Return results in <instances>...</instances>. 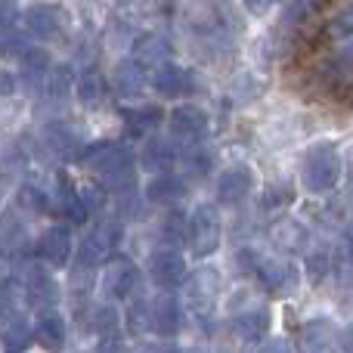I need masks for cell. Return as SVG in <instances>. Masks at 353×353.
I'll return each instance as SVG.
<instances>
[{"label": "cell", "instance_id": "e575fe53", "mask_svg": "<svg viewBox=\"0 0 353 353\" xmlns=\"http://www.w3.org/2000/svg\"><path fill=\"white\" fill-rule=\"evenodd\" d=\"M307 270H310V276H313V279H323V276L332 270V261L323 254V251H316V254H310V257H307Z\"/></svg>", "mask_w": 353, "mask_h": 353}, {"label": "cell", "instance_id": "8d00e7d4", "mask_svg": "<svg viewBox=\"0 0 353 353\" xmlns=\"http://www.w3.org/2000/svg\"><path fill=\"white\" fill-rule=\"evenodd\" d=\"M65 84H68V68H62V72H56V74H53L50 93H53V97H62V93H65Z\"/></svg>", "mask_w": 353, "mask_h": 353}, {"label": "cell", "instance_id": "e0dca14e", "mask_svg": "<svg viewBox=\"0 0 353 353\" xmlns=\"http://www.w3.org/2000/svg\"><path fill=\"white\" fill-rule=\"evenodd\" d=\"M267 329H270V313L263 310V307L239 313V316L232 319V332H236L239 338H245V341H261V338L267 335Z\"/></svg>", "mask_w": 353, "mask_h": 353}, {"label": "cell", "instance_id": "b9f144b4", "mask_svg": "<svg viewBox=\"0 0 353 353\" xmlns=\"http://www.w3.org/2000/svg\"><path fill=\"white\" fill-rule=\"evenodd\" d=\"M0 84H3V87H0V93H12V90H16V78H6L3 72H0Z\"/></svg>", "mask_w": 353, "mask_h": 353}, {"label": "cell", "instance_id": "7402d4cb", "mask_svg": "<svg viewBox=\"0 0 353 353\" xmlns=\"http://www.w3.org/2000/svg\"><path fill=\"white\" fill-rule=\"evenodd\" d=\"M273 242L279 245L282 251H304L307 248V230L298 223V220H282V223L273 226Z\"/></svg>", "mask_w": 353, "mask_h": 353}, {"label": "cell", "instance_id": "5bb4252c", "mask_svg": "<svg viewBox=\"0 0 353 353\" xmlns=\"http://www.w3.org/2000/svg\"><path fill=\"white\" fill-rule=\"evenodd\" d=\"M176 329H180V304H176L171 294L152 301L149 304V332L168 338V335H176Z\"/></svg>", "mask_w": 353, "mask_h": 353}, {"label": "cell", "instance_id": "277c9868", "mask_svg": "<svg viewBox=\"0 0 353 353\" xmlns=\"http://www.w3.org/2000/svg\"><path fill=\"white\" fill-rule=\"evenodd\" d=\"M118 242H121V223L118 220H99L90 230V236H84V242H81V263L97 267V263L109 261Z\"/></svg>", "mask_w": 353, "mask_h": 353}, {"label": "cell", "instance_id": "ac0fdd59", "mask_svg": "<svg viewBox=\"0 0 353 353\" xmlns=\"http://www.w3.org/2000/svg\"><path fill=\"white\" fill-rule=\"evenodd\" d=\"M140 161H143V168H149V171H168V168L176 161L171 140H165V137H152V140L143 146Z\"/></svg>", "mask_w": 353, "mask_h": 353}, {"label": "cell", "instance_id": "d6986e66", "mask_svg": "<svg viewBox=\"0 0 353 353\" xmlns=\"http://www.w3.org/2000/svg\"><path fill=\"white\" fill-rule=\"evenodd\" d=\"M28 301L34 307H41V310L56 307V301H59V285L53 282V276L34 270V273H31V279H28Z\"/></svg>", "mask_w": 353, "mask_h": 353}, {"label": "cell", "instance_id": "d4e9b609", "mask_svg": "<svg viewBox=\"0 0 353 353\" xmlns=\"http://www.w3.org/2000/svg\"><path fill=\"white\" fill-rule=\"evenodd\" d=\"M180 165H183V174H189V176H201V174L211 171V165H214V152H211L208 146H192V149H186V152H183Z\"/></svg>", "mask_w": 353, "mask_h": 353}, {"label": "cell", "instance_id": "7a4b0ae2", "mask_svg": "<svg viewBox=\"0 0 353 353\" xmlns=\"http://www.w3.org/2000/svg\"><path fill=\"white\" fill-rule=\"evenodd\" d=\"M338 176H341V159L332 143H319V146L307 149L304 155V186L310 192H329L335 189Z\"/></svg>", "mask_w": 353, "mask_h": 353}, {"label": "cell", "instance_id": "ba28073f", "mask_svg": "<svg viewBox=\"0 0 353 353\" xmlns=\"http://www.w3.org/2000/svg\"><path fill=\"white\" fill-rule=\"evenodd\" d=\"M251 186H254V174L248 171L245 165H232L220 174L217 180V199L223 205H239L242 199H248Z\"/></svg>", "mask_w": 353, "mask_h": 353}, {"label": "cell", "instance_id": "ab89813d", "mask_svg": "<svg viewBox=\"0 0 353 353\" xmlns=\"http://www.w3.org/2000/svg\"><path fill=\"white\" fill-rule=\"evenodd\" d=\"M168 236H171V239H180L183 236V220L176 217V214L171 217V223H168Z\"/></svg>", "mask_w": 353, "mask_h": 353}, {"label": "cell", "instance_id": "f546056e", "mask_svg": "<svg viewBox=\"0 0 353 353\" xmlns=\"http://www.w3.org/2000/svg\"><path fill=\"white\" fill-rule=\"evenodd\" d=\"M323 0H288V12L285 19L288 22H307L313 12H319Z\"/></svg>", "mask_w": 353, "mask_h": 353}, {"label": "cell", "instance_id": "1f68e13d", "mask_svg": "<svg viewBox=\"0 0 353 353\" xmlns=\"http://www.w3.org/2000/svg\"><path fill=\"white\" fill-rule=\"evenodd\" d=\"M47 140H50V146L53 149H59V152H68V149H74L78 146V137L72 134V130L68 128H62V124H53V128L47 130Z\"/></svg>", "mask_w": 353, "mask_h": 353}, {"label": "cell", "instance_id": "d590c367", "mask_svg": "<svg viewBox=\"0 0 353 353\" xmlns=\"http://www.w3.org/2000/svg\"><path fill=\"white\" fill-rule=\"evenodd\" d=\"M12 22H16V10L10 6V0H0V31L12 28Z\"/></svg>", "mask_w": 353, "mask_h": 353}, {"label": "cell", "instance_id": "4316f807", "mask_svg": "<svg viewBox=\"0 0 353 353\" xmlns=\"http://www.w3.org/2000/svg\"><path fill=\"white\" fill-rule=\"evenodd\" d=\"M74 195H78L81 208L87 211V217L105 208V189H103V186H97V183H84V186H81Z\"/></svg>", "mask_w": 353, "mask_h": 353}, {"label": "cell", "instance_id": "836d02e7", "mask_svg": "<svg viewBox=\"0 0 353 353\" xmlns=\"http://www.w3.org/2000/svg\"><path fill=\"white\" fill-rule=\"evenodd\" d=\"M128 325L130 332H149V304L146 301H137L128 313Z\"/></svg>", "mask_w": 353, "mask_h": 353}, {"label": "cell", "instance_id": "cb8c5ba5", "mask_svg": "<svg viewBox=\"0 0 353 353\" xmlns=\"http://www.w3.org/2000/svg\"><path fill=\"white\" fill-rule=\"evenodd\" d=\"M171 59V43L165 37H155V34H146L140 43H137V62H168Z\"/></svg>", "mask_w": 353, "mask_h": 353}, {"label": "cell", "instance_id": "ee69618b", "mask_svg": "<svg viewBox=\"0 0 353 353\" xmlns=\"http://www.w3.org/2000/svg\"><path fill=\"white\" fill-rule=\"evenodd\" d=\"M171 353H201L199 347H183V350H171Z\"/></svg>", "mask_w": 353, "mask_h": 353}, {"label": "cell", "instance_id": "ffe728a7", "mask_svg": "<svg viewBox=\"0 0 353 353\" xmlns=\"http://www.w3.org/2000/svg\"><path fill=\"white\" fill-rule=\"evenodd\" d=\"M183 195H186V186H183V180H176V176H155L146 186V199L152 201V205H174Z\"/></svg>", "mask_w": 353, "mask_h": 353}, {"label": "cell", "instance_id": "2e32d148", "mask_svg": "<svg viewBox=\"0 0 353 353\" xmlns=\"http://www.w3.org/2000/svg\"><path fill=\"white\" fill-rule=\"evenodd\" d=\"M171 130L180 137H201L208 130V112L199 105H176L171 112Z\"/></svg>", "mask_w": 353, "mask_h": 353}, {"label": "cell", "instance_id": "7c38bea8", "mask_svg": "<svg viewBox=\"0 0 353 353\" xmlns=\"http://www.w3.org/2000/svg\"><path fill=\"white\" fill-rule=\"evenodd\" d=\"M301 353H338L335 347V329L329 319H310L298 335Z\"/></svg>", "mask_w": 353, "mask_h": 353}, {"label": "cell", "instance_id": "8992f818", "mask_svg": "<svg viewBox=\"0 0 353 353\" xmlns=\"http://www.w3.org/2000/svg\"><path fill=\"white\" fill-rule=\"evenodd\" d=\"M251 270L254 276L270 288V292H288L294 285V270L282 257H273L267 251H254L251 254Z\"/></svg>", "mask_w": 353, "mask_h": 353}, {"label": "cell", "instance_id": "3957f363", "mask_svg": "<svg viewBox=\"0 0 353 353\" xmlns=\"http://www.w3.org/2000/svg\"><path fill=\"white\" fill-rule=\"evenodd\" d=\"M186 239H189V251L195 257H208L217 251L220 245V214L217 208L211 205H201L192 211L186 226Z\"/></svg>", "mask_w": 353, "mask_h": 353}, {"label": "cell", "instance_id": "52a82bcc", "mask_svg": "<svg viewBox=\"0 0 353 353\" xmlns=\"http://www.w3.org/2000/svg\"><path fill=\"white\" fill-rule=\"evenodd\" d=\"M149 276H152V282L159 288L174 292V288L183 282V276H186V261H183V254L180 251H174V248L155 251L152 263H149Z\"/></svg>", "mask_w": 353, "mask_h": 353}, {"label": "cell", "instance_id": "f35d334b", "mask_svg": "<svg viewBox=\"0 0 353 353\" xmlns=\"http://www.w3.org/2000/svg\"><path fill=\"white\" fill-rule=\"evenodd\" d=\"M130 353H171L165 344H137Z\"/></svg>", "mask_w": 353, "mask_h": 353}, {"label": "cell", "instance_id": "7bdbcfd3", "mask_svg": "<svg viewBox=\"0 0 353 353\" xmlns=\"http://www.w3.org/2000/svg\"><path fill=\"white\" fill-rule=\"evenodd\" d=\"M97 353H124V350H121V347H118V344H115V341H112V344H103V347H99Z\"/></svg>", "mask_w": 353, "mask_h": 353}, {"label": "cell", "instance_id": "d6a6232c", "mask_svg": "<svg viewBox=\"0 0 353 353\" xmlns=\"http://www.w3.org/2000/svg\"><path fill=\"white\" fill-rule=\"evenodd\" d=\"M19 205L28 208V211H34V214H43L47 211V195H43L37 186H22V192H19Z\"/></svg>", "mask_w": 353, "mask_h": 353}, {"label": "cell", "instance_id": "60d3db41", "mask_svg": "<svg viewBox=\"0 0 353 353\" xmlns=\"http://www.w3.org/2000/svg\"><path fill=\"white\" fill-rule=\"evenodd\" d=\"M261 353H288V344H285V341H270Z\"/></svg>", "mask_w": 353, "mask_h": 353}, {"label": "cell", "instance_id": "9a60e30c", "mask_svg": "<svg viewBox=\"0 0 353 353\" xmlns=\"http://www.w3.org/2000/svg\"><path fill=\"white\" fill-rule=\"evenodd\" d=\"M112 90L124 99L140 97L146 90V68H143V62H121L115 68V74H112Z\"/></svg>", "mask_w": 353, "mask_h": 353}, {"label": "cell", "instance_id": "6da1fadb", "mask_svg": "<svg viewBox=\"0 0 353 353\" xmlns=\"http://www.w3.org/2000/svg\"><path fill=\"white\" fill-rule=\"evenodd\" d=\"M81 165L97 171L103 180V189H112V192H128L137 183L134 152L128 146H118V143H97V146L84 149Z\"/></svg>", "mask_w": 353, "mask_h": 353}, {"label": "cell", "instance_id": "30bf717a", "mask_svg": "<svg viewBox=\"0 0 353 353\" xmlns=\"http://www.w3.org/2000/svg\"><path fill=\"white\" fill-rule=\"evenodd\" d=\"M25 28H28V34L50 41L62 28V10L53 3H34L31 10H25Z\"/></svg>", "mask_w": 353, "mask_h": 353}, {"label": "cell", "instance_id": "f1b7e54d", "mask_svg": "<svg viewBox=\"0 0 353 353\" xmlns=\"http://www.w3.org/2000/svg\"><path fill=\"white\" fill-rule=\"evenodd\" d=\"M103 93H105V81H103V74L99 72H87L84 78H81V84H78L81 103H99Z\"/></svg>", "mask_w": 353, "mask_h": 353}, {"label": "cell", "instance_id": "74e56055", "mask_svg": "<svg viewBox=\"0 0 353 353\" xmlns=\"http://www.w3.org/2000/svg\"><path fill=\"white\" fill-rule=\"evenodd\" d=\"M273 3H276V0H245V6H248L254 16H263V12H267Z\"/></svg>", "mask_w": 353, "mask_h": 353}, {"label": "cell", "instance_id": "9c48e42d", "mask_svg": "<svg viewBox=\"0 0 353 353\" xmlns=\"http://www.w3.org/2000/svg\"><path fill=\"white\" fill-rule=\"evenodd\" d=\"M37 254L47 263H53V267H65L68 254H72V232H68V226L43 230L41 239H37Z\"/></svg>", "mask_w": 353, "mask_h": 353}, {"label": "cell", "instance_id": "5b68a950", "mask_svg": "<svg viewBox=\"0 0 353 353\" xmlns=\"http://www.w3.org/2000/svg\"><path fill=\"white\" fill-rule=\"evenodd\" d=\"M186 282H180L183 285V298H186V304L192 307L195 313H211L214 301H217V292H220V276L217 270H195V273L183 276Z\"/></svg>", "mask_w": 353, "mask_h": 353}, {"label": "cell", "instance_id": "8fae6325", "mask_svg": "<svg viewBox=\"0 0 353 353\" xmlns=\"http://www.w3.org/2000/svg\"><path fill=\"white\" fill-rule=\"evenodd\" d=\"M155 90L161 97H183V93H195L199 90V78L189 68H176V65H161L152 78Z\"/></svg>", "mask_w": 353, "mask_h": 353}, {"label": "cell", "instance_id": "484cf974", "mask_svg": "<svg viewBox=\"0 0 353 353\" xmlns=\"http://www.w3.org/2000/svg\"><path fill=\"white\" fill-rule=\"evenodd\" d=\"M31 338H34L31 325L22 323V319H16V323H10L3 332V347H6V353H22L31 344Z\"/></svg>", "mask_w": 353, "mask_h": 353}, {"label": "cell", "instance_id": "4dcf8cb0", "mask_svg": "<svg viewBox=\"0 0 353 353\" xmlns=\"http://www.w3.org/2000/svg\"><path fill=\"white\" fill-rule=\"evenodd\" d=\"M93 329L99 332V335H115L118 332V313L112 310V307H99L97 313H93Z\"/></svg>", "mask_w": 353, "mask_h": 353}, {"label": "cell", "instance_id": "4fadbf2b", "mask_svg": "<svg viewBox=\"0 0 353 353\" xmlns=\"http://www.w3.org/2000/svg\"><path fill=\"white\" fill-rule=\"evenodd\" d=\"M137 282H140V270L130 261H115L103 273V292L109 298H128V294H134Z\"/></svg>", "mask_w": 353, "mask_h": 353}, {"label": "cell", "instance_id": "83f0119b", "mask_svg": "<svg viewBox=\"0 0 353 353\" xmlns=\"http://www.w3.org/2000/svg\"><path fill=\"white\" fill-rule=\"evenodd\" d=\"M294 199V189L288 186V183H273V186H267V192H263V208L267 211H282V208H288Z\"/></svg>", "mask_w": 353, "mask_h": 353}, {"label": "cell", "instance_id": "44dd1931", "mask_svg": "<svg viewBox=\"0 0 353 353\" xmlns=\"http://www.w3.org/2000/svg\"><path fill=\"white\" fill-rule=\"evenodd\" d=\"M34 338L47 350L65 347V323H62L59 313H47V316H41V323H37V329H34Z\"/></svg>", "mask_w": 353, "mask_h": 353}, {"label": "cell", "instance_id": "603a6c76", "mask_svg": "<svg viewBox=\"0 0 353 353\" xmlns=\"http://www.w3.org/2000/svg\"><path fill=\"white\" fill-rule=\"evenodd\" d=\"M159 121H161L159 105H143V109H137V112H128L124 130H128L130 137H149L155 128H159Z\"/></svg>", "mask_w": 353, "mask_h": 353}]
</instances>
